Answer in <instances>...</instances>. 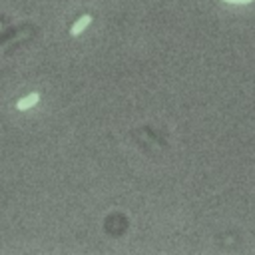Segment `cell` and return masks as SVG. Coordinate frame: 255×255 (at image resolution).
I'll use <instances>...</instances> for the list:
<instances>
[{
    "label": "cell",
    "instance_id": "obj_3",
    "mask_svg": "<svg viewBox=\"0 0 255 255\" xmlns=\"http://www.w3.org/2000/svg\"><path fill=\"white\" fill-rule=\"evenodd\" d=\"M223 2H229V4H251L253 0H223Z\"/></svg>",
    "mask_w": 255,
    "mask_h": 255
},
{
    "label": "cell",
    "instance_id": "obj_1",
    "mask_svg": "<svg viewBox=\"0 0 255 255\" xmlns=\"http://www.w3.org/2000/svg\"><path fill=\"white\" fill-rule=\"evenodd\" d=\"M90 22H92V16L90 14H84V16H80L74 24H72V28H70V34L72 36H80L88 26H90Z\"/></svg>",
    "mask_w": 255,
    "mask_h": 255
},
{
    "label": "cell",
    "instance_id": "obj_2",
    "mask_svg": "<svg viewBox=\"0 0 255 255\" xmlns=\"http://www.w3.org/2000/svg\"><path fill=\"white\" fill-rule=\"evenodd\" d=\"M38 100H40V94L32 92V94H28L26 98L18 100V102H16V108H18V110H28V108H32V106H34Z\"/></svg>",
    "mask_w": 255,
    "mask_h": 255
}]
</instances>
